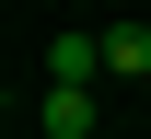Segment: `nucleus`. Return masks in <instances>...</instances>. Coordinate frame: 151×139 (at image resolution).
Returning a JSON list of instances; mask_svg holds the SVG:
<instances>
[{
  "label": "nucleus",
  "mask_w": 151,
  "mask_h": 139,
  "mask_svg": "<svg viewBox=\"0 0 151 139\" xmlns=\"http://www.w3.org/2000/svg\"><path fill=\"white\" fill-rule=\"evenodd\" d=\"M105 81H151V23H105Z\"/></svg>",
  "instance_id": "f03ea898"
},
{
  "label": "nucleus",
  "mask_w": 151,
  "mask_h": 139,
  "mask_svg": "<svg viewBox=\"0 0 151 139\" xmlns=\"http://www.w3.org/2000/svg\"><path fill=\"white\" fill-rule=\"evenodd\" d=\"M47 70H58V81H105V35H58Z\"/></svg>",
  "instance_id": "7ed1b4c3"
},
{
  "label": "nucleus",
  "mask_w": 151,
  "mask_h": 139,
  "mask_svg": "<svg viewBox=\"0 0 151 139\" xmlns=\"http://www.w3.org/2000/svg\"><path fill=\"white\" fill-rule=\"evenodd\" d=\"M47 139H105L93 128V81H47Z\"/></svg>",
  "instance_id": "f257e3e1"
}]
</instances>
